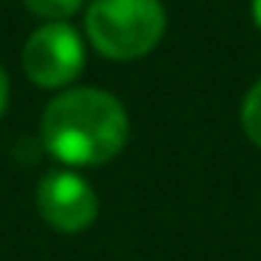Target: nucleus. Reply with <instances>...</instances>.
Returning <instances> with one entry per match:
<instances>
[{
  "mask_svg": "<svg viewBox=\"0 0 261 261\" xmlns=\"http://www.w3.org/2000/svg\"><path fill=\"white\" fill-rule=\"evenodd\" d=\"M40 139L65 166H101L123 151L129 117L120 98L105 89H65L43 111Z\"/></svg>",
  "mask_w": 261,
  "mask_h": 261,
  "instance_id": "nucleus-1",
  "label": "nucleus"
},
{
  "mask_svg": "<svg viewBox=\"0 0 261 261\" xmlns=\"http://www.w3.org/2000/svg\"><path fill=\"white\" fill-rule=\"evenodd\" d=\"M166 31L160 0H92L86 10L89 43L114 62L148 56Z\"/></svg>",
  "mask_w": 261,
  "mask_h": 261,
  "instance_id": "nucleus-2",
  "label": "nucleus"
},
{
  "mask_svg": "<svg viewBox=\"0 0 261 261\" xmlns=\"http://www.w3.org/2000/svg\"><path fill=\"white\" fill-rule=\"evenodd\" d=\"M83 40L68 22H46L40 25L25 49H22V68L31 83L43 89H62L83 71Z\"/></svg>",
  "mask_w": 261,
  "mask_h": 261,
  "instance_id": "nucleus-3",
  "label": "nucleus"
},
{
  "mask_svg": "<svg viewBox=\"0 0 261 261\" xmlns=\"http://www.w3.org/2000/svg\"><path fill=\"white\" fill-rule=\"evenodd\" d=\"M37 212L53 230L80 233L95 221L98 200L83 175L71 169H53L37 185Z\"/></svg>",
  "mask_w": 261,
  "mask_h": 261,
  "instance_id": "nucleus-4",
  "label": "nucleus"
},
{
  "mask_svg": "<svg viewBox=\"0 0 261 261\" xmlns=\"http://www.w3.org/2000/svg\"><path fill=\"white\" fill-rule=\"evenodd\" d=\"M240 120H243V129L252 145L261 148V80L252 83V89L246 92L243 98V111H240Z\"/></svg>",
  "mask_w": 261,
  "mask_h": 261,
  "instance_id": "nucleus-5",
  "label": "nucleus"
},
{
  "mask_svg": "<svg viewBox=\"0 0 261 261\" xmlns=\"http://www.w3.org/2000/svg\"><path fill=\"white\" fill-rule=\"evenodd\" d=\"M25 7L31 16L43 22H68V16H74L83 7V0H25Z\"/></svg>",
  "mask_w": 261,
  "mask_h": 261,
  "instance_id": "nucleus-6",
  "label": "nucleus"
},
{
  "mask_svg": "<svg viewBox=\"0 0 261 261\" xmlns=\"http://www.w3.org/2000/svg\"><path fill=\"white\" fill-rule=\"evenodd\" d=\"M7 101H10V80H7V71L0 68V114H4Z\"/></svg>",
  "mask_w": 261,
  "mask_h": 261,
  "instance_id": "nucleus-7",
  "label": "nucleus"
},
{
  "mask_svg": "<svg viewBox=\"0 0 261 261\" xmlns=\"http://www.w3.org/2000/svg\"><path fill=\"white\" fill-rule=\"evenodd\" d=\"M252 19H255V25L261 31V0H252Z\"/></svg>",
  "mask_w": 261,
  "mask_h": 261,
  "instance_id": "nucleus-8",
  "label": "nucleus"
}]
</instances>
